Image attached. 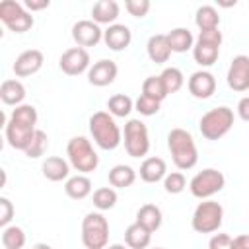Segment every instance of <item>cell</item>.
I'll return each mask as SVG.
<instances>
[{
    "label": "cell",
    "instance_id": "obj_1",
    "mask_svg": "<svg viewBox=\"0 0 249 249\" xmlns=\"http://www.w3.org/2000/svg\"><path fill=\"white\" fill-rule=\"evenodd\" d=\"M35 124H37V109L33 105H18L10 119L4 123L6 128V140L14 150H21L25 152V148L29 146L33 134H35Z\"/></svg>",
    "mask_w": 249,
    "mask_h": 249
},
{
    "label": "cell",
    "instance_id": "obj_2",
    "mask_svg": "<svg viewBox=\"0 0 249 249\" xmlns=\"http://www.w3.org/2000/svg\"><path fill=\"white\" fill-rule=\"evenodd\" d=\"M167 148L177 169H193L198 161L195 138L185 128H171L167 134Z\"/></svg>",
    "mask_w": 249,
    "mask_h": 249
},
{
    "label": "cell",
    "instance_id": "obj_3",
    "mask_svg": "<svg viewBox=\"0 0 249 249\" xmlns=\"http://www.w3.org/2000/svg\"><path fill=\"white\" fill-rule=\"evenodd\" d=\"M89 132L93 136V142L101 150H107V152L115 150L123 142L121 128L109 111H95L89 117Z\"/></svg>",
    "mask_w": 249,
    "mask_h": 249
},
{
    "label": "cell",
    "instance_id": "obj_4",
    "mask_svg": "<svg viewBox=\"0 0 249 249\" xmlns=\"http://www.w3.org/2000/svg\"><path fill=\"white\" fill-rule=\"evenodd\" d=\"M66 156H68L70 165L82 175L95 171L97 165H99V156H97V152L93 150L91 142L86 136L70 138L68 144H66Z\"/></svg>",
    "mask_w": 249,
    "mask_h": 249
},
{
    "label": "cell",
    "instance_id": "obj_5",
    "mask_svg": "<svg viewBox=\"0 0 249 249\" xmlns=\"http://www.w3.org/2000/svg\"><path fill=\"white\" fill-rule=\"evenodd\" d=\"M231 126H233V111L226 105L206 111L198 121V130L206 140L224 138L231 130Z\"/></svg>",
    "mask_w": 249,
    "mask_h": 249
},
{
    "label": "cell",
    "instance_id": "obj_6",
    "mask_svg": "<svg viewBox=\"0 0 249 249\" xmlns=\"http://www.w3.org/2000/svg\"><path fill=\"white\" fill-rule=\"evenodd\" d=\"M82 243L86 249H105L109 243V222L101 212H89L82 220Z\"/></svg>",
    "mask_w": 249,
    "mask_h": 249
},
{
    "label": "cell",
    "instance_id": "obj_7",
    "mask_svg": "<svg viewBox=\"0 0 249 249\" xmlns=\"http://www.w3.org/2000/svg\"><path fill=\"white\" fill-rule=\"evenodd\" d=\"M224 220V208L220 202L216 200H202L196 204L193 218H191V226L196 233H214L220 230Z\"/></svg>",
    "mask_w": 249,
    "mask_h": 249
},
{
    "label": "cell",
    "instance_id": "obj_8",
    "mask_svg": "<svg viewBox=\"0 0 249 249\" xmlns=\"http://www.w3.org/2000/svg\"><path fill=\"white\" fill-rule=\"evenodd\" d=\"M220 45H222V31L220 29H210V31H200L195 47H193V58L198 66L206 68L212 66L218 60L220 54Z\"/></svg>",
    "mask_w": 249,
    "mask_h": 249
},
{
    "label": "cell",
    "instance_id": "obj_9",
    "mask_svg": "<svg viewBox=\"0 0 249 249\" xmlns=\"http://www.w3.org/2000/svg\"><path fill=\"white\" fill-rule=\"evenodd\" d=\"M224 185H226L224 173L218 171V169L208 167V169L198 171V173L191 179L189 191H191L193 196H196V198H200V200H208L212 195L220 193V191L224 189Z\"/></svg>",
    "mask_w": 249,
    "mask_h": 249
},
{
    "label": "cell",
    "instance_id": "obj_10",
    "mask_svg": "<svg viewBox=\"0 0 249 249\" xmlns=\"http://www.w3.org/2000/svg\"><path fill=\"white\" fill-rule=\"evenodd\" d=\"M124 150L130 158H144L150 150L148 126L140 119H130L124 124Z\"/></svg>",
    "mask_w": 249,
    "mask_h": 249
},
{
    "label": "cell",
    "instance_id": "obj_11",
    "mask_svg": "<svg viewBox=\"0 0 249 249\" xmlns=\"http://www.w3.org/2000/svg\"><path fill=\"white\" fill-rule=\"evenodd\" d=\"M0 19L4 21V25L14 31V33H25L33 27V16L19 4L14 0H4L0 2Z\"/></svg>",
    "mask_w": 249,
    "mask_h": 249
},
{
    "label": "cell",
    "instance_id": "obj_12",
    "mask_svg": "<svg viewBox=\"0 0 249 249\" xmlns=\"http://www.w3.org/2000/svg\"><path fill=\"white\" fill-rule=\"evenodd\" d=\"M58 66L66 76H80L89 68V54L84 47H70L62 53Z\"/></svg>",
    "mask_w": 249,
    "mask_h": 249
},
{
    "label": "cell",
    "instance_id": "obj_13",
    "mask_svg": "<svg viewBox=\"0 0 249 249\" xmlns=\"http://www.w3.org/2000/svg\"><path fill=\"white\" fill-rule=\"evenodd\" d=\"M226 80L233 91H247L249 89V56L247 54H237L231 58Z\"/></svg>",
    "mask_w": 249,
    "mask_h": 249
},
{
    "label": "cell",
    "instance_id": "obj_14",
    "mask_svg": "<svg viewBox=\"0 0 249 249\" xmlns=\"http://www.w3.org/2000/svg\"><path fill=\"white\" fill-rule=\"evenodd\" d=\"M72 39L78 47H95L103 39V29L93 19H80L72 25Z\"/></svg>",
    "mask_w": 249,
    "mask_h": 249
},
{
    "label": "cell",
    "instance_id": "obj_15",
    "mask_svg": "<svg viewBox=\"0 0 249 249\" xmlns=\"http://www.w3.org/2000/svg\"><path fill=\"white\" fill-rule=\"evenodd\" d=\"M43 62H45V56L39 49H27L16 58L12 68H14V74L18 78H27V76L37 74L41 70Z\"/></svg>",
    "mask_w": 249,
    "mask_h": 249
},
{
    "label": "cell",
    "instance_id": "obj_16",
    "mask_svg": "<svg viewBox=\"0 0 249 249\" xmlns=\"http://www.w3.org/2000/svg\"><path fill=\"white\" fill-rule=\"evenodd\" d=\"M189 93L196 99H208L214 91H216V78L212 72L208 70H196L191 74L189 82H187Z\"/></svg>",
    "mask_w": 249,
    "mask_h": 249
},
{
    "label": "cell",
    "instance_id": "obj_17",
    "mask_svg": "<svg viewBox=\"0 0 249 249\" xmlns=\"http://www.w3.org/2000/svg\"><path fill=\"white\" fill-rule=\"evenodd\" d=\"M117 72H119V68H117V64L113 60L101 58V60L93 62V66H89V70H88V82L91 86H95V88H105V86H109V84L115 82Z\"/></svg>",
    "mask_w": 249,
    "mask_h": 249
},
{
    "label": "cell",
    "instance_id": "obj_18",
    "mask_svg": "<svg viewBox=\"0 0 249 249\" xmlns=\"http://www.w3.org/2000/svg\"><path fill=\"white\" fill-rule=\"evenodd\" d=\"M103 41L111 51H124L132 41V33L124 23H113L103 31Z\"/></svg>",
    "mask_w": 249,
    "mask_h": 249
},
{
    "label": "cell",
    "instance_id": "obj_19",
    "mask_svg": "<svg viewBox=\"0 0 249 249\" xmlns=\"http://www.w3.org/2000/svg\"><path fill=\"white\" fill-rule=\"evenodd\" d=\"M146 51H148V56L152 62L156 64H163L169 60L171 56V47H169V41H167V33H156L148 39V45H146Z\"/></svg>",
    "mask_w": 249,
    "mask_h": 249
},
{
    "label": "cell",
    "instance_id": "obj_20",
    "mask_svg": "<svg viewBox=\"0 0 249 249\" xmlns=\"http://www.w3.org/2000/svg\"><path fill=\"white\" fill-rule=\"evenodd\" d=\"M41 171H43V175H45L49 181L58 183V181L68 179V175H70V161H66V160L60 158V156H51V158H47V160L43 161Z\"/></svg>",
    "mask_w": 249,
    "mask_h": 249
},
{
    "label": "cell",
    "instance_id": "obj_21",
    "mask_svg": "<svg viewBox=\"0 0 249 249\" xmlns=\"http://www.w3.org/2000/svg\"><path fill=\"white\" fill-rule=\"evenodd\" d=\"M165 175H167V165L161 158H156V156L146 158L140 165V179L144 183H158L165 179Z\"/></svg>",
    "mask_w": 249,
    "mask_h": 249
},
{
    "label": "cell",
    "instance_id": "obj_22",
    "mask_svg": "<svg viewBox=\"0 0 249 249\" xmlns=\"http://www.w3.org/2000/svg\"><path fill=\"white\" fill-rule=\"evenodd\" d=\"M119 12H121V8H119V4L115 0H99L91 8V19L97 25H101V23L113 25L115 19L119 18Z\"/></svg>",
    "mask_w": 249,
    "mask_h": 249
},
{
    "label": "cell",
    "instance_id": "obj_23",
    "mask_svg": "<svg viewBox=\"0 0 249 249\" xmlns=\"http://www.w3.org/2000/svg\"><path fill=\"white\" fill-rule=\"evenodd\" d=\"M152 241V231H148L138 222H132L124 230V245L128 249H146Z\"/></svg>",
    "mask_w": 249,
    "mask_h": 249
},
{
    "label": "cell",
    "instance_id": "obj_24",
    "mask_svg": "<svg viewBox=\"0 0 249 249\" xmlns=\"http://www.w3.org/2000/svg\"><path fill=\"white\" fill-rule=\"evenodd\" d=\"M0 99L4 105H23L25 86L19 80H4L0 86Z\"/></svg>",
    "mask_w": 249,
    "mask_h": 249
},
{
    "label": "cell",
    "instance_id": "obj_25",
    "mask_svg": "<svg viewBox=\"0 0 249 249\" xmlns=\"http://www.w3.org/2000/svg\"><path fill=\"white\" fill-rule=\"evenodd\" d=\"M161 220H163V216H161V210H160V206H156V204H152V202H148V204H142L140 208H138V212H136V222L140 224V226H144L148 231H156V230H160V226H161Z\"/></svg>",
    "mask_w": 249,
    "mask_h": 249
},
{
    "label": "cell",
    "instance_id": "obj_26",
    "mask_svg": "<svg viewBox=\"0 0 249 249\" xmlns=\"http://www.w3.org/2000/svg\"><path fill=\"white\" fill-rule=\"evenodd\" d=\"M64 193L70 198H74V200H82V198L89 196L91 195V181H89V177L82 175V173H78L74 177H68L66 183H64Z\"/></svg>",
    "mask_w": 249,
    "mask_h": 249
},
{
    "label": "cell",
    "instance_id": "obj_27",
    "mask_svg": "<svg viewBox=\"0 0 249 249\" xmlns=\"http://www.w3.org/2000/svg\"><path fill=\"white\" fill-rule=\"evenodd\" d=\"M167 41L173 53H187L195 47V37L187 27H175L167 33Z\"/></svg>",
    "mask_w": 249,
    "mask_h": 249
},
{
    "label": "cell",
    "instance_id": "obj_28",
    "mask_svg": "<svg viewBox=\"0 0 249 249\" xmlns=\"http://www.w3.org/2000/svg\"><path fill=\"white\" fill-rule=\"evenodd\" d=\"M134 181H136V171H134L130 165L119 163V165H113V167L109 169V183H111V187L126 189V187H130Z\"/></svg>",
    "mask_w": 249,
    "mask_h": 249
},
{
    "label": "cell",
    "instance_id": "obj_29",
    "mask_svg": "<svg viewBox=\"0 0 249 249\" xmlns=\"http://www.w3.org/2000/svg\"><path fill=\"white\" fill-rule=\"evenodd\" d=\"M195 23L200 31H210V29H218L220 25V14L214 6H200L196 10V16H195Z\"/></svg>",
    "mask_w": 249,
    "mask_h": 249
},
{
    "label": "cell",
    "instance_id": "obj_30",
    "mask_svg": "<svg viewBox=\"0 0 249 249\" xmlns=\"http://www.w3.org/2000/svg\"><path fill=\"white\" fill-rule=\"evenodd\" d=\"M107 109L113 117H128L130 111L134 109V101L124 93H115V95L109 97Z\"/></svg>",
    "mask_w": 249,
    "mask_h": 249
},
{
    "label": "cell",
    "instance_id": "obj_31",
    "mask_svg": "<svg viewBox=\"0 0 249 249\" xmlns=\"http://www.w3.org/2000/svg\"><path fill=\"white\" fill-rule=\"evenodd\" d=\"M142 95L152 97V99H156V101L161 103V101L167 97V89H165L161 78H160V76H148V78L142 82Z\"/></svg>",
    "mask_w": 249,
    "mask_h": 249
},
{
    "label": "cell",
    "instance_id": "obj_32",
    "mask_svg": "<svg viewBox=\"0 0 249 249\" xmlns=\"http://www.w3.org/2000/svg\"><path fill=\"white\" fill-rule=\"evenodd\" d=\"M2 245L4 249H23L25 231L19 226H6L2 230Z\"/></svg>",
    "mask_w": 249,
    "mask_h": 249
},
{
    "label": "cell",
    "instance_id": "obj_33",
    "mask_svg": "<svg viewBox=\"0 0 249 249\" xmlns=\"http://www.w3.org/2000/svg\"><path fill=\"white\" fill-rule=\"evenodd\" d=\"M160 78H161V82H163V86H165V89H167V95L179 91V89L183 88V84H185L183 72H181L179 68H175V66L163 68V72L160 74Z\"/></svg>",
    "mask_w": 249,
    "mask_h": 249
},
{
    "label": "cell",
    "instance_id": "obj_34",
    "mask_svg": "<svg viewBox=\"0 0 249 249\" xmlns=\"http://www.w3.org/2000/svg\"><path fill=\"white\" fill-rule=\"evenodd\" d=\"M117 204V191L113 187H101L93 191V206L97 210H111Z\"/></svg>",
    "mask_w": 249,
    "mask_h": 249
},
{
    "label": "cell",
    "instance_id": "obj_35",
    "mask_svg": "<svg viewBox=\"0 0 249 249\" xmlns=\"http://www.w3.org/2000/svg\"><path fill=\"white\" fill-rule=\"evenodd\" d=\"M47 148H49V136H47V132L45 130H35V134H33V138H31V142H29V146L25 148V156L27 158H41L45 152H47Z\"/></svg>",
    "mask_w": 249,
    "mask_h": 249
},
{
    "label": "cell",
    "instance_id": "obj_36",
    "mask_svg": "<svg viewBox=\"0 0 249 249\" xmlns=\"http://www.w3.org/2000/svg\"><path fill=\"white\" fill-rule=\"evenodd\" d=\"M185 187H187V179H185V175L181 171H171L163 179V189L169 195H179V193L185 191Z\"/></svg>",
    "mask_w": 249,
    "mask_h": 249
},
{
    "label": "cell",
    "instance_id": "obj_37",
    "mask_svg": "<svg viewBox=\"0 0 249 249\" xmlns=\"http://www.w3.org/2000/svg\"><path fill=\"white\" fill-rule=\"evenodd\" d=\"M134 109L140 115H144V117H152V115H156L160 111V101H156V99L146 97V95L140 93V97L134 101Z\"/></svg>",
    "mask_w": 249,
    "mask_h": 249
},
{
    "label": "cell",
    "instance_id": "obj_38",
    "mask_svg": "<svg viewBox=\"0 0 249 249\" xmlns=\"http://www.w3.org/2000/svg\"><path fill=\"white\" fill-rule=\"evenodd\" d=\"M124 8L130 16L134 18H144L148 12H150V2L148 0H126L124 2Z\"/></svg>",
    "mask_w": 249,
    "mask_h": 249
},
{
    "label": "cell",
    "instance_id": "obj_39",
    "mask_svg": "<svg viewBox=\"0 0 249 249\" xmlns=\"http://www.w3.org/2000/svg\"><path fill=\"white\" fill-rule=\"evenodd\" d=\"M14 218V204L10 202V198L0 196V226L6 228Z\"/></svg>",
    "mask_w": 249,
    "mask_h": 249
},
{
    "label": "cell",
    "instance_id": "obj_40",
    "mask_svg": "<svg viewBox=\"0 0 249 249\" xmlns=\"http://www.w3.org/2000/svg\"><path fill=\"white\" fill-rule=\"evenodd\" d=\"M231 235L228 233H214L208 241V249H231Z\"/></svg>",
    "mask_w": 249,
    "mask_h": 249
},
{
    "label": "cell",
    "instance_id": "obj_41",
    "mask_svg": "<svg viewBox=\"0 0 249 249\" xmlns=\"http://www.w3.org/2000/svg\"><path fill=\"white\" fill-rule=\"evenodd\" d=\"M237 115L245 123H249V95H245V97L239 99V103H237Z\"/></svg>",
    "mask_w": 249,
    "mask_h": 249
},
{
    "label": "cell",
    "instance_id": "obj_42",
    "mask_svg": "<svg viewBox=\"0 0 249 249\" xmlns=\"http://www.w3.org/2000/svg\"><path fill=\"white\" fill-rule=\"evenodd\" d=\"M231 249H249V233H241L231 239Z\"/></svg>",
    "mask_w": 249,
    "mask_h": 249
},
{
    "label": "cell",
    "instance_id": "obj_43",
    "mask_svg": "<svg viewBox=\"0 0 249 249\" xmlns=\"http://www.w3.org/2000/svg\"><path fill=\"white\" fill-rule=\"evenodd\" d=\"M51 2L49 0H25V8L31 10V12H37V10H45L49 8Z\"/></svg>",
    "mask_w": 249,
    "mask_h": 249
},
{
    "label": "cell",
    "instance_id": "obj_44",
    "mask_svg": "<svg viewBox=\"0 0 249 249\" xmlns=\"http://www.w3.org/2000/svg\"><path fill=\"white\" fill-rule=\"evenodd\" d=\"M105 249H128L126 245H121V243H113V245H107Z\"/></svg>",
    "mask_w": 249,
    "mask_h": 249
},
{
    "label": "cell",
    "instance_id": "obj_45",
    "mask_svg": "<svg viewBox=\"0 0 249 249\" xmlns=\"http://www.w3.org/2000/svg\"><path fill=\"white\" fill-rule=\"evenodd\" d=\"M33 249H53V247L47 243H37V245H33Z\"/></svg>",
    "mask_w": 249,
    "mask_h": 249
},
{
    "label": "cell",
    "instance_id": "obj_46",
    "mask_svg": "<svg viewBox=\"0 0 249 249\" xmlns=\"http://www.w3.org/2000/svg\"><path fill=\"white\" fill-rule=\"evenodd\" d=\"M154 249H163V247H154Z\"/></svg>",
    "mask_w": 249,
    "mask_h": 249
}]
</instances>
